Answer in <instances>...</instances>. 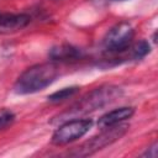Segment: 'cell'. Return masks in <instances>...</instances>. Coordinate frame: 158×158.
<instances>
[{
  "label": "cell",
  "instance_id": "6da1fadb",
  "mask_svg": "<svg viewBox=\"0 0 158 158\" xmlns=\"http://www.w3.org/2000/svg\"><path fill=\"white\" fill-rule=\"evenodd\" d=\"M121 94H122L121 88L115 85H104L100 88H95L91 91H89L86 95H84L74 105H72L67 111L58 115L57 121L63 122L70 118H75L78 115L80 116L93 112L98 109H101L114 102L116 99L121 96Z\"/></svg>",
  "mask_w": 158,
  "mask_h": 158
},
{
  "label": "cell",
  "instance_id": "7a4b0ae2",
  "mask_svg": "<svg viewBox=\"0 0 158 158\" xmlns=\"http://www.w3.org/2000/svg\"><path fill=\"white\" fill-rule=\"evenodd\" d=\"M58 65L53 62L35 64L27 68L16 80L14 91L16 94H33L49 86L58 77Z\"/></svg>",
  "mask_w": 158,
  "mask_h": 158
},
{
  "label": "cell",
  "instance_id": "3957f363",
  "mask_svg": "<svg viewBox=\"0 0 158 158\" xmlns=\"http://www.w3.org/2000/svg\"><path fill=\"white\" fill-rule=\"evenodd\" d=\"M130 128L128 123H117L114 126H109L105 128H101L102 131L91 137L90 139H88L86 142H84L83 144H80L79 147H77L73 152H70V156H75V157H86L90 154H94L95 152L112 144L114 142H116L117 139H120Z\"/></svg>",
  "mask_w": 158,
  "mask_h": 158
},
{
  "label": "cell",
  "instance_id": "277c9868",
  "mask_svg": "<svg viewBox=\"0 0 158 158\" xmlns=\"http://www.w3.org/2000/svg\"><path fill=\"white\" fill-rule=\"evenodd\" d=\"M135 31L131 23L120 22L112 26L102 40V47L105 52L112 57H118L132 44Z\"/></svg>",
  "mask_w": 158,
  "mask_h": 158
},
{
  "label": "cell",
  "instance_id": "5b68a950",
  "mask_svg": "<svg viewBox=\"0 0 158 158\" xmlns=\"http://www.w3.org/2000/svg\"><path fill=\"white\" fill-rule=\"evenodd\" d=\"M93 123L91 118H70L63 121V123L54 131L51 142L56 146H64L74 142L86 135L93 127Z\"/></svg>",
  "mask_w": 158,
  "mask_h": 158
},
{
  "label": "cell",
  "instance_id": "8992f818",
  "mask_svg": "<svg viewBox=\"0 0 158 158\" xmlns=\"http://www.w3.org/2000/svg\"><path fill=\"white\" fill-rule=\"evenodd\" d=\"M30 16L27 14H10L0 12V33H10L22 30L30 23Z\"/></svg>",
  "mask_w": 158,
  "mask_h": 158
},
{
  "label": "cell",
  "instance_id": "52a82bcc",
  "mask_svg": "<svg viewBox=\"0 0 158 158\" xmlns=\"http://www.w3.org/2000/svg\"><path fill=\"white\" fill-rule=\"evenodd\" d=\"M49 58L53 62H77L83 58V51L72 44H58L49 49Z\"/></svg>",
  "mask_w": 158,
  "mask_h": 158
},
{
  "label": "cell",
  "instance_id": "ba28073f",
  "mask_svg": "<svg viewBox=\"0 0 158 158\" xmlns=\"http://www.w3.org/2000/svg\"><path fill=\"white\" fill-rule=\"evenodd\" d=\"M133 112H135V109L131 106H122V107L115 109V110L109 111L105 115H102L98 121V126H99V128H105L109 126L117 125V123L123 122L125 120L130 118L133 115Z\"/></svg>",
  "mask_w": 158,
  "mask_h": 158
},
{
  "label": "cell",
  "instance_id": "9c48e42d",
  "mask_svg": "<svg viewBox=\"0 0 158 158\" xmlns=\"http://www.w3.org/2000/svg\"><path fill=\"white\" fill-rule=\"evenodd\" d=\"M127 56L128 59L132 60H139L142 58H144L149 52H151V46L146 40H141L138 42H136L135 44H131L130 48L127 49Z\"/></svg>",
  "mask_w": 158,
  "mask_h": 158
},
{
  "label": "cell",
  "instance_id": "30bf717a",
  "mask_svg": "<svg viewBox=\"0 0 158 158\" xmlns=\"http://www.w3.org/2000/svg\"><path fill=\"white\" fill-rule=\"evenodd\" d=\"M78 93H79V86H68V88H63L58 91L52 93L51 95H48L47 100L52 104H58V102H62V101H65L73 98Z\"/></svg>",
  "mask_w": 158,
  "mask_h": 158
},
{
  "label": "cell",
  "instance_id": "8fae6325",
  "mask_svg": "<svg viewBox=\"0 0 158 158\" xmlns=\"http://www.w3.org/2000/svg\"><path fill=\"white\" fill-rule=\"evenodd\" d=\"M15 121V114L7 109L0 110V130L6 128Z\"/></svg>",
  "mask_w": 158,
  "mask_h": 158
},
{
  "label": "cell",
  "instance_id": "7c38bea8",
  "mask_svg": "<svg viewBox=\"0 0 158 158\" xmlns=\"http://www.w3.org/2000/svg\"><path fill=\"white\" fill-rule=\"evenodd\" d=\"M158 144H157V142H154L143 154H142V157H148V158H156L157 157V153H158Z\"/></svg>",
  "mask_w": 158,
  "mask_h": 158
},
{
  "label": "cell",
  "instance_id": "4fadbf2b",
  "mask_svg": "<svg viewBox=\"0 0 158 158\" xmlns=\"http://www.w3.org/2000/svg\"><path fill=\"white\" fill-rule=\"evenodd\" d=\"M114 1H123V0H114Z\"/></svg>",
  "mask_w": 158,
  "mask_h": 158
}]
</instances>
